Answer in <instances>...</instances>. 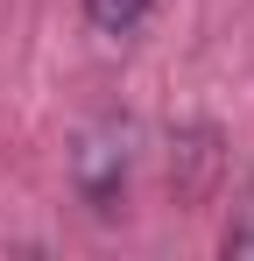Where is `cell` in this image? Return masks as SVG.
<instances>
[{"instance_id":"7a4b0ae2","label":"cell","mask_w":254,"mask_h":261,"mask_svg":"<svg viewBox=\"0 0 254 261\" xmlns=\"http://www.w3.org/2000/svg\"><path fill=\"white\" fill-rule=\"evenodd\" d=\"M85 21L99 36H134L148 21V0H85Z\"/></svg>"},{"instance_id":"6da1fadb","label":"cell","mask_w":254,"mask_h":261,"mask_svg":"<svg viewBox=\"0 0 254 261\" xmlns=\"http://www.w3.org/2000/svg\"><path fill=\"white\" fill-rule=\"evenodd\" d=\"M71 176H78L85 205L92 212H120V191H127V134L113 127H92L71 155Z\"/></svg>"},{"instance_id":"3957f363","label":"cell","mask_w":254,"mask_h":261,"mask_svg":"<svg viewBox=\"0 0 254 261\" xmlns=\"http://www.w3.org/2000/svg\"><path fill=\"white\" fill-rule=\"evenodd\" d=\"M226 254H254V233H226Z\"/></svg>"}]
</instances>
